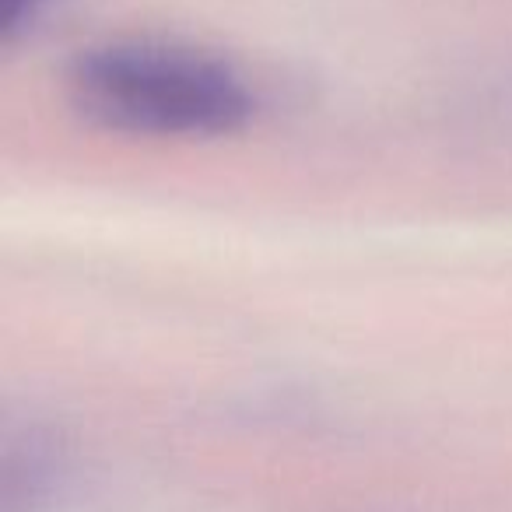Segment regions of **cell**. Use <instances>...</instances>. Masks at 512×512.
<instances>
[{
    "mask_svg": "<svg viewBox=\"0 0 512 512\" xmlns=\"http://www.w3.org/2000/svg\"><path fill=\"white\" fill-rule=\"evenodd\" d=\"M67 95L88 123L130 137H221L256 113L253 88L232 64L151 39L81 50L67 67Z\"/></svg>",
    "mask_w": 512,
    "mask_h": 512,
    "instance_id": "6da1fadb",
    "label": "cell"
},
{
    "mask_svg": "<svg viewBox=\"0 0 512 512\" xmlns=\"http://www.w3.org/2000/svg\"><path fill=\"white\" fill-rule=\"evenodd\" d=\"M50 4L53 0H0V46H8L29 25H36Z\"/></svg>",
    "mask_w": 512,
    "mask_h": 512,
    "instance_id": "7a4b0ae2",
    "label": "cell"
}]
</instances>
